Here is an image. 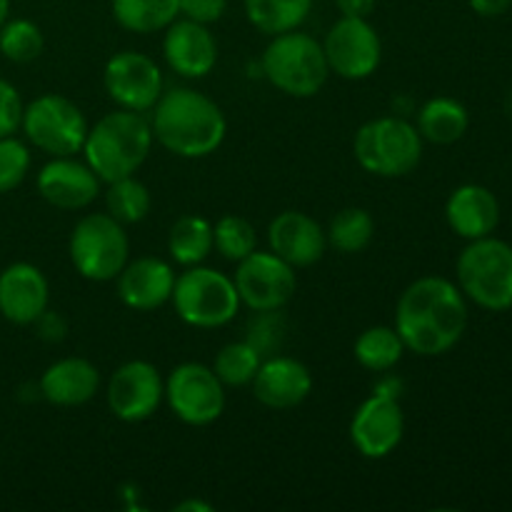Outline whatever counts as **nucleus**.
<instances>
[{
  "label": "nucleus",
  "mask_w": 512,
  "mask_h": 512,
  "mask_svg": "<svg viewBox=\"0 0 512 512\" xmlns=\"http://www.w3.org/2000/svg\"><path fill=\"white\" fill-rule=\"evenodd\" d=\"M468 328L463 290L448 278L425 275L403 290L395 308V330L405 350L420 358H435L460 343Z\"/></svg>",
  "instance_id": "f257e3e1"
},
{
  "label": "nucleus",
  "mask_w": 512,
  "mask_h": 512,
  "mask_svg": "<svg viewBox=\"0 0 512 512\" xmlns=\"http://www.w3.org/2000/svg\"><path fill=\"white\" fill-rule=\"evenodd\" d=\"M153 138L178 158H208L223 145L228 120L213 98L195 88L163 90L150 118Z\"/></svg>",
  "instance_id": "f03ea898"
},
{
  "label": "nucleus",
  "mask_w": 512,
  "mask_h": 512,
  "mask_svg": "<svg viewBox=\"0 0 512 512\" xmlns=\"http://www.w3.org/2000/svg\"><path fill=\"white\" fill-rule=\"evenodd\" d=\"M153 128L143 113L113 110L88 128L83 155L103 183L128 178L140 170L153 150Z\"/></svg>",
  "instance_id": "7ed1b4c3"
},
{
  "label": "nucleus",
  "mask_w": 512,
  "mask_h": 512,
  "mask_svg": "<svg viewBox=\"0 0 512 512\" xmlns=\"http://www.w3.org/2000/svg\"><path fill=\"white\" fill-rule=\"evenodd\" d=\"M265 80L290 98H313L328 83V60L323 43L313 35L288 30L273 35L260 58Z\"/></svg>",
  "instance_id": "20e7f679"
},
{
  "label": "nucleus",
  "mask_w": 512,
  "mask_h": 512,
  "mask_svg": "<svg viewBox=\"0 0 512 512\" xmlns=\"http://www.w3.org/2000/svg\"><path fill=\"white\" fill-rule=\"evenodd\" d=\"M353 155L365 173L378 178H403L418 168L423 158V138L405 118L385 115L360 125L353 140Z\"/></svg>",
  "instance_id": "39448f33"
},
{
  "label": "nucleus",
  "mask_w": 512,
  "mask_h": 512,
  "mask_svg": "<svg viewBox=\"0 0 512 512\" xmlns=\"http://www.w3.org/2000/svg\"><path fill=\"white\" fill-rule=\"evenodd\" d=\"M170 303L185 325L200 330L223 328L240 313V295L233 278L215 268H205L203 263L190 265L175 275Z\"/></svg>",
  "instance_id": "423d86ee"
},
{
  "label": "nucleus",
  "mask_w": 512,
  "mask_h": 512,
  "mask_svg": "<svg viewBox=\"0 0 512 512\" xmlns=\"http://www.w3.org/2000/svg\"><path fill=\"white\" fill-rule=\"evenodd\" d=\"M455 275L465 298L480 308L493 313L512 308V248L505 240L493 235L470 240L460 253Z\"/></svg>",
  "instance_id": "0eeeda50"
},
{
  "label": "nucleus",
  "mask_w": 512,
  "mask_h": 512,
  "mask_svg": "<svg viewBox=\"0 0 512 512\" xmlns=\"http://www.w3.org/2000/svg\"><path fill=\"white\" fill-rule=\"evenodd\" d=\"M70 263L93 283H110L130 260L125 225L108 213H88L75 223L68 240Z\"/></svg>",
  "instance_id": "6e6552de"
},
{
  "label": "nucleus",
  "mask_w": 512,
  "mask_h": 512,
  "mask_svg": "<svg viewBox=\"0 0 512 512\" xmlns=\"http://www.w3.org/2000/svg\"><path fill=\"white\" fill-rule=\"evenodd\" d=\"M20 128L30 145L43 150L50 158H60V155L83 153L90 125L73 100L58 93H45L25 105Z\"/></svg>",
  "instance_id": "1a4fd4ad"
},
{
  "label": "nucleus",
  "mask_w": 512,
  "mask_h": 512,
  "mask_svg": "<svg viewBox=\"0 0 512 512\" xmlns=\"http://www.w3.org/2000/svg\"><path fill=\"white\" fill-rule=\"evenodd\" d=\"M165 403L180 423L205 428L223 415L225 385L208 365L183 363L165 380Z\"/></svg>",
  "instance_id": "9d476101"
},
{
  "label": "nucleus",
  "mask_w": 512,
  "mask_h": 512,
  "mask_svg": "<svg viewBox=\"0 0 512 512\" xmlns=\"http://www.w3.org/2000/svg\"><path fill=\"white\" fill-rule=\"evenodd\" d=\"M235 290L240 295V305L253 313H268V310H283L293 300L298 290V275L290 263L268 250H253L248 258L238 263L233 275Z\"/></svg>",
  "instance_id": "9b49d317"
},
{
  "label": "nucleus",
  "mask_w": 512,
  "mask_h": 512,
  "mask_svg": "<svg viewBox=\"0 0 512 512\" xmlns=\"http://www.w3.org/2000/svg\"><path fill=\"white\" fill-rule=\"evenodd\" d=\"M323 53L330 73L345 80H365L380 68L383 43L368 18H343L328 30Z\"/></svg>",
  "instance_id": "f8f14e48"
},
{
  "label": "nucleus",
  "mask_w": 512,
  "mask_h": 512,
  "mask_svg": "<svg viewBox=\"0 0 512 512\" xmlns=\"http://www.w3.org/2000/svg\"><path fill=\"white\" fill-rule=\"evenodd\" d=\"M103 85L118 108L148 113L163 95V70L150 55L123 50L105 63Z\"/></svg>",
  "instance_id": "ddd939ff"
},
{
  "label": "nucleus",
  "mask_w": 512,
  "mask_h": 512,
  "mask_svg": "<svg viewBox=\"0 0 512 512\" xmlns=\"http://www.w3.org/2000/svg\"><path fill=\"white\" fill-rule=\"evenodd\" d=\"M105 400L118 420L143 423L158 413L165 400V380L148 360H128L110 375Z\"/></svg>",
  "instance_id": "4468645a"
},
{
  "label": "nucleus",
  "mask_w": 512,
  "mask_h": 512,
  "mask_svg": "<svg viewBox=\"0 0 512 512\" xmlns=\"http://www.w3.org/2000/svg\"><path fill=\"white\" fill-rule=\"evenodd\" d=\"M405 435V415L400 400L370 395L350 420V440L368 460H383L395 453Z\"/></svg>",
  "instance_id": "2eb2a0df"
},
{
  "label": "nucleus",
  "mask_w": 512,
  "mask_h": 512,
  "mask_svg": "<svg viewBox=\"0 0 512 512\" xmlns=\"http://www.w3.org/2000/svg\"><path fill=\"white\" fill-rule=\"evenodd\" d=\"M35 183H38L40 198L53 208L85 210L100 195L103 180L93 173L85 160H75V155H60L40 168Z\"/></svg>",
  "instance_id": "dca6fc26"
},
{
  "label": "nucleus",
  "mask_w": 512,
  "mask_h": 512,
  "mask_svg": "<svg viewBox=\"0 0 512 512\" xmlns=\"http://www.w3.org/2000/svg\"><path fill=\"white\" fill-rule=\"evenodd\" d=\"M163 55L175 75L200 80L213 73L218 63V43L210 33V25H200L188 18H175L165 28Z\"/></svg>",
  "instance_id": "f3484780"
},
{
  "label": "nucleus",
  "mask_w": 512,
  "mask_h": 512,
  "mask_svg": "<svg viewBox=\"0 0 512 512\" xmlns=\"http://www.w3.org/2000/svg\"><path fill=\"white\" fill-rule=\"evenodd\" d=\"M253 395L270 410L298 408L313 393V375L308 365L290 355H268L253 378Z\"/></svg>",
  "instance_id": "a211bd4d"
},
{
  "label": "nucleus",
  "mask_w": 512,
  "mask_h": 512,
  "mask_svg": "<svg viewBox=\"0 0 512 512\" xmlns=\"http://www.w3.org/2000/svg\"><path fill=\"white\" fill-rule=\"evenodd\" d=\"M268 245L293 268H310L328 250L323 225L300 210H283L268 225Z\"/></svg>",
  "instance_id": "6ab92c4d"
},
{
  "label": "nucleus",
  "mask_w": 512,
  "mask_h": 512,
  "mask_svg": "<svg viewBox=\"0 0 512 512\" xmlns=\"http://www.w3.org/2000/svg\"><path fill=\"white\" fill-rule=\"evenodd\" d=\"M50 285L33 263H13L0 273V315L13 325H35L48 310Z\"/></svg>",
  "instance_id": "aec40b11"
},
{
  "label": "nucleus",
  "mask_w": 512,
  "mask_h": 512,
  "mask_svg": "<svg viewBox=\"0 0 512 512\" xmlns=\"http://www.w3.org/2000/svg\"><path fill=\"white\" fill-rule=\"evenodd\" d=\"M118 298L125 308L150 313L170 303L175 288V270L165 260L143 255L125 263L118 278Z\"/></svg>",
  "instance_id": "412c9836"
},
{
  "label": "nucleus",
  "mask_w": 512,
  "mask_h": 512,
  "mask_svg": "<svg viewBox=\"0 0 512 512\" xmlns=\"http://www.w3.org/2000/svg\"><path fill=\"white\" fill-rule=\"evenodd\" d=\"M445 220L460 238H488L500 223V203L485 185H460L445 203Z\"/></svg>",
  "instance_id": "4be33fe9"
},
{
  "label": "nucleus",
  "mask_w": 512,
  "mask_h": 512,
  "mask_svg": "<svg viewBox=\"0 0 512 512\" xmlns=\"http://www.w3.org/2000/svg\"><path fill=\"white\" fill-rule=\"evenodd\" d=\"M100 388V373L88 358H63L40 375V395L58 408L90 403Z\"/></svg>",
  "instance_id": "5701e85b"
},
{
  "label": "nucleus",
  "mask_w": 512,
  "mask_h": 512,
  "mask_svg": "<svg viewBox=\"0 0 512 512\" xmlns=\"http://www.w3.org/2000/svg\"><path fill=\"white\" fill-rule=\"evenodd\" d=\"M470 115L463 103L448 95L430 98L423 108L418 110V133L420 138L433 145H453L468 133Z\"/></svg>",
  "instance_id": "b1692460"
},
{
  "label": "nucleus",
  "mask_w": 512,
  "mask_h": 512,
  "mask_svg": "<svg viewBox=\"0 0 512 512\" xmlns=\"http://www.w3.org/2000/svg\"><path fill=\"white\" fill-rule=\"evenodd\" d=\"M110 10L120 28L150 35L180 18V0H110Z\"/></svg>",
  "instance_id": "393cba45"
},
{
  "label": "nucleus",
  "mask_w": 512,
  "mask_h": 512,
  "mask_svg": "<svg viewBox=\"0 0 512 512\" xmlns=\"http://www.w3.org/2000/svg\"><path fill=\"white\" fill-rule=\"evenodd\" d=\"M215 250L213 225L203 215H183L168 233V253L183 268L200 265Z\"/></svg>",
  "instance_id": "a878e982"
},
{
  "label": "nucleus",
  "mask_w": 512,
  "mask_h": 512,
  "mask_svg": "<svg viewBox=\"0 0 512 512\" xmlns=\"http://www.w3.org/2000/svg\"><path fill=\"white\" fill-rule=\"evenodd\" d=\"M315 0H245V15L250 25L265 35H280L298 30L308 20Z\"/></svg>",
  "instance_id": "bb28decb"
},
{
  "label": "nucleus",
  "mask_w": 512,
  "mask_h": 512,
  "mask_svg": "<svg viewBox=\"0 0 512 512\" xmlns=\"http://www.w3.org/2000/svg\"><path fill=\"white\" fill-rule=\"evenodd\" d=\"M353 353L360 368L370 373H390L403 360L405 343L390 325H373L358 335Z\"/></svg>",
  "instance_id": "cd10ccee"
},
{
  "label": "nucleus",
  "mask_w": 512,
  "mask_h": 512,
  "mask_svg": "<svg viewBox=\"0 0 512 512\" xmlns=\"http://www.w3.org/2000/svg\"><path fill=\"white\" fill-rule=\"evenodd\" d=\"M105 185H108V190H105V213L113 215L118 223L135 225L148 218L150 208H153V195H150L148 185L140 183L135 175L118 178Z\"/></svg>",
  "instance_id": "c85d7f7f"
},
{
  "label": "nucleus",
  "mask_w": 512,
  "mask_h": 512,
  "mask_svg": "<svg viewBox=\"0 0 512 512\" xmlns=\"http://www.w3.org/2000/svg\"><path fill=\"white\" fill-rule=\"evenodd\" d=\"M325 238L333 250L343 255L363 253L375 238V220L365 208H345L330 220Z\"/></svg>",
  "instance_id": "c756f323"
},
{
  "label": "nucleus",
  "mask_w": 512,
  "mask_h": 512,
  "mask_svg": "<svg viewBox=\"0 0 512 512\" xmlns=\"http://www.w3.org/2000/svg\"><path fill=\"white\" fill-rule=\"evenodd\" d=\"M260 363H263V355L253 343L235 340V343L220 348V353L215 355L213 370L225 388H243V385L253 383Z\"/></svg>",
  "instance_id": "7c9ffc66"
},
{
  "label": "nucleus",
  "mask_w": 512,
  "mask_h": 512,
  "mask_svg": "<svg viewBox=\"0 0 512 512\" xmlns=\"http://www.w3.org/2000/svg\"><path fill=\"white\" fill-rule=\"evenodd\" d=\"M45 48L43 30L28 18L5 20L0 25V53L10 63H33Z\"/></svg>",
  "instance_id": "2f4dec72"
},
{
  "label": "nucleus",
  "mask_w": 512,
  "mask_h": 512,
  "mask_svg": "<svg viewBox=\"0 0 512 512\" xmlns=\"http://www.w3.org/2000/svg\"><path fill=\"white\" fill-rule=\"evenodd\" d=\"M213 243L225 260L240 263L253 250H258V235H255L250 220L240 218V215H223L213 225Z\"/></svg>",
  "instance_id": "473e14b6"
},
{
  "label": "nucleus",
  "mask_w": 512,
  "mask_h": 512,
  "mask_svg": "<svg viewBox=\"0 0 512 512\" xmlns=\"http://www.w3.org/2000/svg\"><path fill=\"white\" fill-rule=\"evenodd\" d=\"M30 170V150L15 135L0 138V195L13 193Z\"/></svg>",
  "instance_id": "72a5a7b5"
},
{
  "label": "nucleus",
  "mask_w": 512,
  "mask_h": 512,
  "mask_svg": "<svg viewBox=\"0 0 512 512\" xmlns=\"http://www.w3.org/2000/svg\"><path fill=\"white\" fill-rule=\"evenodd\" d=\"M280 335H283V313L268 310V313H255L245 340L253 343L263 358H268V355H275V348L280 345Z\"/></svg>",
  "instance_id": "f704fd0d"
},
{
  "label": "nucleus",
  "mask_w": 512,
  "mask_h": 512,
  "mask_svg": "<svg viewBox=\"0 0 512 512\" xmlns=\"http://www.w3.org/2000/svg\"><path fill=\"white\" fill-rule=\"evenodd\" d=\"M23 100H20L18 88L8 80L0 78V138L15 135L23 120Z\"/></svg>",
  "instance_id": "c9c22d12"
},
{
  "label": "nucleus",
  "mask_w": 512,
  "mask_h": 512,
  "mask_svg": "<svg viewBox=\"0 0 512 512\" xmlns=\"http://www.w3.org/2000/svg\"><path fill=\"white\" fill-rule=\"evenodd\" d=\"M228 10V0H180V18L195 20L200 25H213Z\"/></svg>",
  "instance_id": "e433bc0d"
},
{
  "label": "nucleus",
  "mask_w": 512,
  "mask_h": 512,
  "mask_svg": "<svg viewBox=\"0 0 512 512\" xmlns=\"http://www.w3.org/2000/svg\"><path fill=\"white\" fill-rule=\"evenodd\" d=\"M343 18H370L378 0H335Z\"/></svg>",
  "instance_id": "4c0bfd02"
},
{
  "label": "nucleus",
  "mask_w": 512,
  "mask_h": 512,
  "mask_svg": "<svg viewBox=\"0 0 512 512\" xmlns=\"http://www.w3.org/2000/svg\"><path fill=\"white\" fill-rule=\"evenodd\" d=\"M468 5L483 18H498L510 8L512 0H468Z\"/></svg>",
  "instance_id": "58836bf2"
},
{
  "label": "nucleus",
  "mask_w": 512,
  "mask_h": 512,
  "mask_svg": "<svg viewBox=\"0 0 512 512\" xmlns=\"http://www.w3.org/2000/svg\"><path fill=\"white\" fill-rule=\"evenodd\" d=\"M373 393L385 395V398L400 400V395H403V380L393 378V375H385L383 380H378V385L373 388Z\"/></svg>",
  "instance_id": "ea45409f"
},
{
  "label": "nucleus",
  "mask_w": 512,
  "mask_h": 512,
  "mask_svg": "<svg viewBox=\"0 0 512 512\" xmlns=\"http://www.w3.org/2000/svg\"><path fill=\"white\" fill-rule=\"evenodd\" d=\"M175 510L178 512H213V505L208 503H200V500H185V503H178L175 505Z\"/></svg>",
  "instance_id": "a19ab883"
},
{
  "label": "nucleus",
  "mask_w": 512,
  "mask_h": 512,
  "mask_svg": "<svg viewBox=\"0 0 512 512\" xmlns=\"http://www.w3.org/2000/svg\"><path fill=\"white\" fill-rule=\"evenodd\" d=\"M10 18V0H0V25Z\"/></svg>",
  "instance_id": "79ce46f5"
},
{
  "label": "nucleus",
  "mask_w": 512,
  "mask_h": 512,
  "mask_svg": "<svg viewBox=\"0 0 512 512\" xmlns=\"http://www.w3.org/2000/svg\"><path fill=\"white\" fill-rule=\"evenodd\" d=\"M505 110H508V115L512 118V93L508 95V100H505Z\"/></svg>",
  "instance_id": "37998d69"
}]
</instances>
